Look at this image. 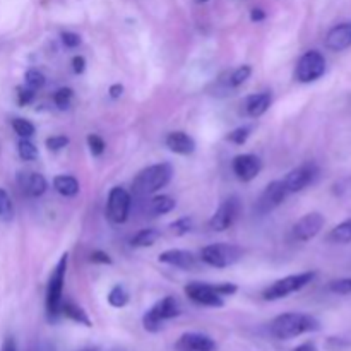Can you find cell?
I'll return each mask as SVG.
<instances>
[{
  "label": "cell",
  "instance_id": "cell-1",
  "mask_svg": "<svg viewBox=\"0 0 351 351\" xmlns=\"http://www.w3.org/2000/svg\"><path fill=\"white\" fill-rule=\"evenodd\" d=\"M321 329V322L308 314H300V312H287L281 314L271 322L269 331L280 341H288L295 339L307 332H315Z\"/></svg>",
  "mask_w": 351,
  "mask_h": 351
},
{
  "label": "cell",
  "instance_id": "cell-2",
  "mask_svg": "<svg viewBox=\"0 0 351 351\" xmlns=\"http://www.w3.org/2000/svg\"><path fill=\"white\" fill-rule=\"evenodd\" d=\"M237 285L233 283H221V285H211V283H189L185 287V295L191 298L194 304L204 305V307H215L219 308L225 305V297L237 293Z\"/></svg>",
  "mask_w": 351,
  "mask_h": 351
},
{
  "label": "cell",
  "instance_id": "cell-3",
  "mask_svg": "<svg viewBox=\"0 0 351 351\" xmlns=\"http://www.w3.org/2000/svg\"><path fill=\"white\" fill-rule=\"evenodd\" d=\"M67 261L69 256L64 254L60 261L57 263L55 269L51 271V276L48 280L47 287V297H45V308H47V315L50 321H57L60 317V308L64 304V281H65V271H67Z\"/></svg>",
  "mask_w": 351,
  "mask_h": 351
},
{
  "label": "cell",
  "instance_id": "cell-4",
  "mask_svg": "<svg viewBox=\"0 0 351 351\" xmlns=\"http://www.w3.org/2000/svg\"><path fill=\"white\" fill-rule=\"evenodd\" d=\"M171 177H173V168L170 163L151 165V167L139 171L137 177L134 178V191L143 195L154 194V192L167 187Z\"/></svg>",
  "mask_w": 351,
  "mask_h": 351
},
{
  "label": "cell",
  "instance_id": "cell-5",
  "mask_svg": "<svg viewBox=\"0 0 351 351\" xmlns=\"http://www.w3.org/2000/svg\"><path fill=\"white\" fill-rule=\"evenodd\" d=\"M182 314L180 302L175 297H165L153 305L149 311L144 314L143 326L147 332H158L163 329L165 322L178 317Z\"/></svg>",
  "mask_w": 351,
  "mask_h": 351
},
{
  "label": "cell",
  "instance_id": "cell-6",
  "mask_svg": "<svg viewBox=\"0 0 351 351\" xmlns=\"http://www.w3.org/2000/svg\"><path fill=\"white\" fill-rule=\"evenodd\" d=\"M243 257V250L239 245L232 243H211L201 250V259L208 266L216 269H225L233 266Z\"/></svg>",
  "mask_w": 351,
  "mask_h": 351
},
{
  "label": "cell",
  "instance_id": "cell-7",
  "mask_svg": "<svg viewBox=\"0 0 351 351\" xmlns=\"http://www.w3.org/2000/svg\"><path fill=\"white\" fill-rule=\"evenodd\" d=\"M314 278H315V273H312V271L281 278V280L274 281L273 285H269V287L263 291V298L267 302L281 300V298L288 297V295L291 293H297V291H300L302 288L311 285Z\"/></svg>",
  "mask_w": 351,
  "mask_h": 351
},
{
  "label": "cell",
  "instance_id": "cell-8",
  "mask_svg": "<svg viewBox=\"0 0 351 351\" xmlns=\"http://www.w3.org/2000/svg\"><path fill=\"white\" fill-rule=\"evenodd\" d=\"M326 72V58L321 51L308 50L300 57L297 64V79L300 82H314L321 79Z\"/></svg>",
  "mask_w": 351,
  "mask_h": 351
},
{
  "label": "cell",
  "instance_id": "cell-9",
  "mask_svg": "<svg viewBox=\"0 0 351 351\" xmlns=\"http://www.w3.org/2000/svg\"><path fill=\"white\" fill-rule=\"evenodd\" d=\"M130 213V194L123 187H113L106 202V216L113 223H125Z\"/></svg>",
  "mask_w": 351,
  "mask_h": 351
},
{
  "label": "cell",
  "instance_id": "cell-10",
  "mask_svg": "<svg viewBox=\"0 0 351 351\" xmlns=\"http://www.w3.org/2000/svg\"><path fill=\"white\" fill-rule=\"evenodd\" d=\"M239 215H240L239 197H230L219 204V208L216 209L211 221H209V226H211V230H215V232H225V230H228L230 226H233V223L237 221Z\"/></svg>",
  "mask_w": 351,
  "mask_h": 351
},
{
  "label": "cell",
  "instance_id": "cell-11",
  "mask_svg": "<svg viewBox=\"0 0 351 351\" xmlns=\"http://www.w3.org/2000/svg\"><path fill=\"white\" fill-rule=\"evenodd\" d=\"M288 191L285 187V182L283 180H274L264 189V192L261 194L259 201H257L256 209L259 215H267V213L274 211L278 206H281L287 199Z\"/></svg>",
  "mask_w": 351,
  "mask_h": 351
},
{
  "label": "cell",
  "instance_id": "cell-12",
  "mask_svg": "<svg viewBox=\"0 0 351 351\" xmlns=\"http://www.w3.org/2000/svg\"><path fill=\"white\" fill-rule=\"evenodd\" d=\"M324 223L326 219L321 213H308L304 218L298 219L293 228H291L293 239L298 240V242H308V240L319 235V232L324 228Z\"/></svg>",
  "mask_w": 351,
  "mask_h": 351
},
{
  "label": "cell",
  "instance_id": "cell-13",
  "mask_svg": "<svg viewBox=\"0 0 351 351\" xmlns=\"http://www.w3.org/2000/svg\"><path fill=\"white\" fill-rule=\"evenodd\" d=\"M319 170L314 163H305L302 167L295 168L290 173L285 177V187H287L288 194H295V192L304 191L305 187L314 182V178L317 177Z\"/></svg>",
  "mask_w": 351,
  "mask_h": 351
},
{
  "label": "cell",
  "instance_id": "cell-14",
  "mask_svg": "<svg viewBox=\"0 0 351 351\" xmlns=\"http://www.w3.org/2000/svg\"><path fill=\"white\" fill-rule=\"evenodd\" d=\"M233 173L242 182H250L263 170V161L256 154H239L233 160Z\"/></svg>",
  "mask_w": 351,
  "mask_h": 351
},
{
  "label": "cell",
  "instance_id": "cell-15",
  "mask_svg": "<svg viewBox=\"0 0 351 351\" xmlns=\"http://www.w3.org/2000/svg\"><path fill=\"white\" fill-rule=\"evenodd\" d=\"M177 351H216L218 345L215 339L202 332H184L175 343Z\"/></svg>",
  "mask_w": 351,
  "mask_h": 351
},
{
  "label": "cell",
  "instance_id": "cell-16",
  "mask_svg": "<svg viewBox=\"0 0 351 351\" xmlns=\"http://www.w3.org/2000/svg\"><path fill=\"white\" fill-rule=\"evenodd\" d=\"M161 264H168V266L178 267V269H192L195 267V256L189 250H182V249H170L165 250V252L160 254L158 257Z\"/></svg>",
  "mask_w": 351,
  "mask_h": 351
},
{
  "label": "cell",
  "instance_id": "cell-17",
  "mask_svg": "<svg viewBox=\"0 0 351 351\" xmlns=\"http://www.w3.org/2000/svg\"><path fill=\"white\" fill-rule=\"evenodd\" d=\"M326 47L331 51H343L351 47V23H341L332 27L326 36Z\"/></svg>",
  "mask_w": 351,
  "mask_h": 351
},
{
  "label": "cell",
  "instance_id": "cell-18",
  "mask_svg": "<svg viewBox=\"0 0 351 351\" xmlns=\"http://www.w3.org/2000/svg\"><path fill=\"white\" fill-rule=\"evenodd\" d=\"M19 185L23 192L29 197H40L47 192V178L41 173H34V171H27V173H19Z\"/></svg>",
  "mask_w": 351,
  "mask_h": 351
},
{
  "label": "cell",
  "instance_id": "cell-19",
  "mask_svg": "<svg viewBox=\"0 0 351 351\" xmlns=\"http://www.w3.org/2000/svg\"><path fill=\"white\" fill-rule=\"evenodd\" d=\"M165 144H167L171 153L182 154V156H187V154H192L195 151V141L187 132H182V130H175V132L168 134Z\"/></svg>",
  "mask_w": 351,
  "mask_h": 351
},
{
  "label": "cell",
  "instance_id": "cell-20",
  "mask_svg": "<svg viewBox=\"0 0 351 351\" xmlns=\"http://www.w3.org/2000/svg\"><path fill=\"white\" fill-rule=\"evenodd\" d=\"M271 103H273V96H271V93H257V95H252L249 96V98L245 99V113L249 117H252V119H259L261 115H264V113L269 110Z\"/></svg>",
  "mask_w": 351,
  "mask_h": 351
},
{
  "label": "cell",
  "instance_id": "cell-21",
  "mask_svg": "<svg viewBox=\"0 0 351 351\" xmlns=\"http://www.w3.org/2000/svg\"><path fill=\"white\" fill-rule=\"evenodd\" d=\"M60 314L64 315V317L71 319L72 322H77V324L86 326V328H91L93 326L91 319H89V315L86 314L84 308H81L79 305L72 304V302H64V304H62Z\"/></svg>",
  "mask_w": 351,
  "mask_h": 351
},
{
  "label": "cell",
  "instance_id": "cell-22",
  "mask_svg": "<svg viewBox=\"0 0 351 351\" xmlns=\"http://www.w3.org/2000/svg\"><path fill=\"white\" fill-rule=\"evenodd\" d=\"M53 189L64 197H74L79 194V182L72 175H57L53 178Z\"/></svg>",
  "mask_w": 351,
  "mask_h": 351
},
{
  "label": "cell",
  "instance_id": "cell-23",
  "mask_svg": "<svg viewBox=\"0 0 351 351\" xmlns=\"http://www.w3.org/2000/svg\"><path fill=\"white\" fill-rule=\"evenodd\" d=\"M175 206H177V201L171 195H156L154 199H151L149 213L154 216L168 215V213L173 211Z\"/></svg>",
  "mask_w": 351,
  "mask_h": 351
},
{
  "label": "cell",
  "instance_id": "cell-24",
  "mask_svg": "<svg viewBox=\"0 0 351 351\" xmlns=\"http://www.w3.org/2000/svg\"><path fill=\"white\" fill-rule=\"evenodd\" d=\"M161 239V233L156 228H144L132 237V247H153Z\"/></svg>",
  "mask_w": 351,
  "mask_h": 351
},
{
  "label": "cell",
  "instance_id": "cell-25",
  "mask_svg": "<svg viewBox=\"0 0 351 351\" xmlns=\"http://www.w3.org/2000/svg\"><path fill=\"white\" fill-rule=\"evenodd\" d=\"M329 240L335 243H348L351 242V219L339 223L331 233H329Z\"/></svg>",
  "mask_w": 351,
  "mask_h": 351
},
{
  "label": "cell",
  "instance_id": "cell-26",
  "mask_svg": "<svg viewBox=\"0 0 351 351\" xmlns=\"http://www.w3.org/2000/svg\"><path fill=\"white\" fill-rule=\"evenodd\" d=\"M108 304L115 308H122L129 304V291L122 287V285H117L110 290L108 293Z\"/></svg>",
  "mask_w": 351,
  "mask_h": 351
},
{
  "label": "cell",
  "instance_id": "cell-27",
  "mask_svg": "<svg viewBox=\"0 0 351 351\" xmlns=\"http://www.w3.org/2000/svg\"><path fill=\"white\" fill-rule=\"evenodd\" d=\"M250 74H252V67H250V65H240L239 69H235V71L228 75L226 86H228V88H239V86H242L243 82L250 77Z\"/></svg>",
  "mask_w": 351,
  "mask_h": 351
},
{
  "label": "cell",
  "instance_id": "cell-28",
  "mask_svg": "<svg viewBox=\"0 0 351 351\" xmlns=\"http://www.w3.org/2000/svg\"><path fill=\"white\" fill-rule=\"evenodd\" d=\"M17 153H19L21 160L34 161L38 158V147L29 139H21L17 144Z\"/></svg>",
  "mask_w": 351,
  "mask_h": 351
},
{
  "label": "cell",
  "instance_id": "cell-29",
  "mask_svg": "<svg viewBox=\"0 0 351 351\" xmlns=\"http://www.w3.org/2000/svg\"><path fill=\"white\" fill-rule=\"evenodd\" d=\"M12 129L14 132H16L19 137H23V139H29V137L34 134V130H36L33 123L26 119H14Z\"/></svg>",
  "mask_w": 351,
  "mask_h": 351
},
{
  "label": "cell",
  "instance_id": "cell-30",
  "mask_svg": "<svg viewBox=\"0 0 351 351\" xmlns=\"http://www.w3.org/2000/svg\"><path fill=\"white\" fill-rule=\"evenodd\" d=\"M12 216H14L12 201H10L9 194H7L3 189H0V219L9 221V219H12Z\"/></svg>",
  "mask_w": 351,
  "mask_h": 351
},
{
  "label": "cell",
  "instance_id": "cell-31",
  "mask_svg": "<svg viewBox=\"0 0 351 351\" xmlns=\"http://www.w3.org/2000/svg\"><path fill=\"white\" fill-rule=\"evenodd\" d=\"M72 98H74V91L71 88H60L53 96V101L55 105L58 106L60 110H65L71 106Z\"/></svg>",
  "mask_w": 351,
  "mask_h": 351
},
{
  "label": "cell",
  "instance_id": "cell-32",
  "mask_svg": "<svg viewBox=\"0 0 351 351\" xmlns=\"http://www.w3.org/2000/svg\"><path fill=\"white\" fill-rule=\"evenodd\" d=\"M24 81H26V86L31 89H40L45 86V75L41 74L40 71H36V69H29V71L26 72V75H24Z\"/></svg>",
  "mask_w": 351,
  "mask_h": 351
},
{
  "label": "cell",
  "instance_id": "cell-33",
  "mask_svg": "<svg viewBox=\"0 0 351 351\" xmlns=\"http://www.w3.org/2000/svg\"><path fill=\"white\" fill-rule=\"evenodd\" d=\"M88 146H89V151H91L93 156H101V154L105 153L106 144H105V141L98 136V134H89Z\"/></svg>",
  "mask_w": 351,
  "mask_h": 351
},
{
  "label": "cell",
  "instance_id": "cell-34",
  "mask_svg": "<svg viewBox=\"0 0 351 351\" xmlns=\"http://www.w3.org/2000/svg\"><path fill=\"white\" fill-rule=\"evenodd\" d=\"M329 290L336 295H350L351 293V278H341L329 283Z\"/></svg>",
  "mask_w": 351,
  "mask_h": 351
},
{
  "label": "cell",
  "instance_id": "cell-35",
  "mask_svg": "<svg viewBox=\"0 0 351 351\" xmlns=\"http://www.w3.org/2000/svg\"><path fill=\"white\" fill-rule=\"evenodd\" d=\"M170 228H171V232L175 233V235H178V237L187 235V233L192 230V219L189 218V216H184V218L177 219L175 223H171Z\"/></svg>",
  "mask_w": 351,
  "mask_h": 351
},
{
  "label": "cell",
  "instance_id": "cell-36",
  "mask_svg": "<svg viewBox=\"0 0 351 351\" xmlns=\"http://www.w3.org/2000/svg\"><path fill=\"white\" fill-rule=\"evenodd\" d=\"M250 127H239V129H235L233 130V132H230L228 134V137H226V139L230 141V143H233V144H245L247 143V139H249V136H250Z\"/></svg>",
  "mask_w": 351,
  "mask_h": 351
},
{
  "label": "cell",
  "instance_id": "cell-37",
  "mask_svg": "<svg viewBox=\"0 0 351 351\" xmlns=\"http://www.w3.org/2000/svg\"><path fill=\"white\" fill-rule=\"evenodd\" d=\"M33 99H34V89L27 88V86H19V88H17V103H19L21 106L29 105Z\"/></svg>",
  "mask_w": 351,
  "mask_h": 351
},
{
  "label": "cell",
  "instance_id": "cell-38",
  "mask_svg": "<svg viewBox=\"0 0 351 351\" xmlns=\"http://www.w3.org/2000/svg\"><path fill=\"white\" fill-rule=\"evenodd\" d=\"M45 144H47V147L50 151H60L69 144V137L67 136H51V137H48L47 143Z\"/></svg>",
  "mask_w": 351,
  "mask_h": 351
},
{
  "label": "cell",
  "instance_id": "cell-39",
  "mask_svg": "<svg viewBox=\"0 0 351 351\" xmlns=\"http://www.w3.org/2000/svg\"><path fill=\"white\" fill-rule=\"evenodd\" d=\"M62 43L67 48H75L81 45V36L77 33H72V31H65V33H62Z\"/></svg>",
  "mask_w": 351,
  "mask_h": 351
},
{
  "label": "cell",
  "instance_id": "cell-40",
  "mask_svg": "<svg viewBox=\"0 0 351 351\" xmlns=\"http://www.w3.org/2000/svg\"><path fill=\"white\" fill-rule=\"evenodd\" d=\"M89 261L95 264H112V259H110V256L106 252H103V250H95V252H91V256H89Z\"/></svg>",
  "mask_w": 351,
  "mask_h": 351
},
{
  "label": "cell",
  "instance_id": "cell-41",
  "mask_svg": "<svg viewBox=\"0 0 351 351\" xmlns=\"http://www.w3.org/2000/svg\"><path fill=\"white\" fill-rule=\"evenodd\" d=\"M72 69H74L75 74H82L86 69V58L82 57V55H75V57L72 58Z\"/></svg>",
  "mask_w": 351,
  "mask_h": 351
},
{
  "label": "cell",
  "instance_id": "cell-42",
  "mask_svg": "<svg viewBox=\"0 0 351 351\" xmlns=\"http://www.w3.org/2000/svg\"><path fill=\"white\" fill-rule=\"evenodd\" d=\"M250 19H252V23H261V21L266 19V12H264L263 9H252Z\"/></svg>",
  "mask_w": 351,
  "mask_h": 351
},
{
  "label": "cell",
  "instance_id": "cell-43",
  "mask_svg": "<svg viewBox=\"0 0 351 351\" xmlns=\"http://www.w3.org/2000/svg\"><path fill=\"white\" fill-rule=\"evenodd\" d=\"M122 93H123V86L122 84H113L112 88H110V96H112L113 99L120 98V96H122Z\"/></svg>",
  "mask_w": 351,
  "mask_h": 351
},
{
  "label": "cell",
  "instance_id": "cell-44",
  "mask_svg": "<svg viewBox=\"0 0 351 351\" xmlns=\"http://www.w3.org/2000/svg\"><path fill=\"white\" fill-rule=\"evenodd\" d=\"M0 351H17L16 343H14V339H12V338L5 339V343H3L2 350H0Z\"/></svg>",
  "mask_w": 351,
  "mask_h": 351
},
{
  "label": "cell",
  "instance_id": "cell-45",
  "mask_svg": "<svg viewBox=\"0 0 351 351\" xmlns=\"http://www.w3.org/2000/svg\"><path fill=\"white\" fill-rule=\"evenodd\" d=\"M293 351H317V348H315L314 343H304V345L297 346Z\"/></svg>",
  "mask_w": 351,
  "mask_h": 351
},
{
  "label": "cell",
  "instance_id": "cell-46",
  "mask_svg": "<svg viewBox=\"0 0 351 351\" xmlns=\"http://www.w3.org/2000/svg\"><path fill=\"white\" fill-rule=\"evenodd\" d=\"M199 3H204V2H208V0H197Z\"/></svg>",
  "mask_w": 351,
  "mask_h": 351
},
{
  "label": "cell",
  "instance_id": "cell-47",
  "mask_svg": "<svg viewBox=\"0 0 351 351\" xmlns=\"http://www.w3.org/2000/svg\"><path fill=\"white\" fill-rule=\"evenodd\" d=\"M86 351H98L96 348H93V350H86Z\"/></svg>",
  "mask_w": 351,
  "mask_h": 351
}]
</instances>
